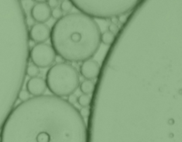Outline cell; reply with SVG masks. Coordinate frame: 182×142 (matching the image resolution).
<instances>
[{
	"label": "cell",
	"mask_w": 182,
	"mask_h": 142,
	"mask_svg": "<svg viewBox=\"0 0 182 142\" xmlns=\"http://www.w3.org/2000/svg\"><path fill=\"white\" fill-rule=\"evenodd\" d=\"M1 142H87L84 119L74 105L54 96L19 103L1 126Z\"/></svg>",
	"instance_id": "obj_1"
},
{
	"label": "cell",
	"mask_w": 182,
	"mask_h": 142,
	"mask_svg": "<svg viewBox=\"0 0 182 142\" xmlns=\"http://www.w3.org/2000/svg\"><path fill=\"white\" fill-rule=\"evenodd\" d=\"M100 28L93 19L81 12L63 15L52 27L51 46L62 60L84 62L100 47Z\"/></svg>",
	"instance_id": "obj_2"
},
{
	"label": "cell",
	"mask_w": 182,
	"mask_h": 142,
	"mask_svg": "<svg viewBox=\"0 0 182 142\" xmlns=\"http://www.w3.org/2000/svg\"><path fill=\"white\" fill-rule=\"evenodd\" d=\"M46 88L53 96L67 97L74 94L79 87L80 78L77 70L67 63L55 64L52 65L45 75Z\"/></svg>",
	"instance_id": "obj_3"
},
{
	"label": "cell",
	"mask_w": 182,
	"mask_h": 142,
	"mask_svg": "<svg viewBox=\"0 0 182 142\" xmlns=\"http://www.w3.org/2000/svg\"><path fill=\"white\" fill-rule=\"evenodd\" d=\"M79 12L86 16L98 19L119 17L130 12L138 4V1H71Z\"/></svg>",
	"instance_id": "obj_4"
},
{
	"label": "cell",
	"mask_w": 182,
	"mask_h": 142,
	"mask_svg": "<svg viewBox=\"0 0 182 142\" xmlns=\"http://www.w3.org/2000/svg\"><path fill=\"white\" fill-rule=\"evenodd\" d=\"M56 54L53 47L47 43H38L34 45L30 52V57L34 65L38 68L52 66L55 62Z\"/></svg>",
	"instance_id": "obj_5"
},
{
	"label": "cell",
	"mask_w": 182,
	"mask_h": 142,
	"mask_svg": "<svg viewBox=\"0 0 182 142\" xmlns=\"http://www.w3.org/2000/svg\"><path fill=\"white\" fill-rule=\"evenodd\" d=\"M52 10L47 6L46 1H37L30 10V17L37 23H45L51 19Z\"/></svg>",
	"instance_id": "obj_6"
},
{
	"label": "cell",
	"mask_w": 182,
	"mask_h": 142,
	"mask_svg": "<svg viewBox=\"0 0 182 142\" xmlns=\"http://www.w3.org/2000/svg\"><path fill=\"white\" fill-rule=\"evenodd\" d=\"M50 34L51 29L45 23H36L30 29V37L37 44L44 43L50 38Z\"/></svg>",
	"instance_id": "obj_7"
},
{
	"label": "cell",
	"mask_w": 182,
	"mask_h": 142,
	"mask_svg": "<svg viewBox=\"0 0 182 142\" xmlns=\"http://www.w3.org/2000/svg\"><path fill=\"white\" fill-rule=\"evenodd\" d=\"M100 73V65L98 61L94 59H88L83 62L80 66L81 75L89 80L98 78Z\"/></svg>",
	"instance_id": "obj_8"
},
{
	"label": "cell",
	"mask_w": 182,
	"mask_h": 142,
	"mask_svg": "<svg viewBox=\"0 0 182 142\" xmlns=\"http://www.w3.org/2000/svg\"><path fill=\"white\" fill-rule=\"evenodd\" d=\"M27 91L30 94L33 96L34 97H38L44 96V94L46 90V84H45L44 80L42 78H31L28 80L26 84Z\"/></svg>",
	"instance_id": "obj_9"
},
{
	"label": "cell",
	"mask_w": 182,
	"mask_h": 142,
	"mask_svg": "<svg viewBox=\"0 0 182 142\" xmlns=\"http://www.w3.org/2000/svg\"><path fill=\"white\" fill-rule=\"evenodd\" d=\"M78 87L80 88V91L83 93V94H89V96H91L94 91L95 84L93 80H85L79 84Z\"/></svg>",
	"instance_id": "obj_10"
},
{
	"label": "cell",
	"mask_w": 182,
	"mask_h": 142,
	"mask_svg": "<svg viewBox=\"0 0 182 142\" xmlns=\"http://www.w3.org/2000/svg\"><path fill=\"white\" fill-rule=\"evenodd\" d=\"M115 35H113L108 30L105 31L100 35V42H102L105 45H111L115 41Z\"/></svg>",
	"instance_id": "obj_11"
},
{
	"label": "cell",
	"mask_w": 182,
	"mask_h": 142,
	"mask_svg": "<svg viewBox=\"0 0 182 142\" xmlns=\"http://www.w3.org/2000/svg\"><path fill=\"white\" fill-rule=\"evenodd\" d=\"M26 74L30 79L31 78H37L40 74V69L37 66L34 65L33 64H29L26 68Z\"/></svg>",
	"instance_id": "obj_12"
},
{
	"label": "cell",
	"mask_w": 182,
	"mask_h": 142,
	"mask_svg": "<svg viewBox=\"0 0 182 142\" xmlns=\"http://www.w3.org/2000/svg\"><path fill=\"white\" fill-rule=\"evenodd\" d=\"M91 103H92V96L89 94H82L77 98V103L83 107H89Z\"/></svg>",
	"instance_id": "obj_13"
},
{
	"label": "cell",
	"mask_w": 182,
	"mask_h": 142,
	"mask_svg": "<svg viewBox=\"0 0 182 142\" xmlns=\"http://www.w3.org/2000/svg\"><path fill=\"white\" fill-rule=\"evenodd\" d=\"M61 3L60 4V9L62 12H70V11L73 8V5L71 1H67V0H64V1H60Z\"/></svg>",
	"instance_id": "obj_14"
},
{
	"label": "cell",
	"mask_w": 182,
	"mask_h": 142,
	"mask_svg": "<svg viewBox=\"0 0 182 142\" xmlns=\"http://www.w3.org/2000/svg\"><path fill=\"white\" fill-rule=\"evenodd\" d=\"M30 94H29V92H28L27 90L22 89V90H20V91L19 92V94H18V98H19L20 101H21V103H22V102H25V101L29 100V99L30 98Z\"/></svg>",
	"instance_id": "obj_15"
},
{
	"label": "cell",
	"mask_w": 182,
	"mask_h": 142,
	"mask_svg": "<svg viewBox=\"0 0 182 142\" xmlns=\"http://www.w3.org/2000/svg\"><path fill=\"white\" fill-rule=\"evenodd\" d=\"M51 16L55 19H60L63 17V12L60 11V8H55L53 10H52V12H51Z\"/></svg>",
	"instance_id": "obj_16"
},
{
	"label": "cell",
	"mask_w": 182,
	"mask_h": 142,
	"mask_svg": "<svg viewBox=\"0 0 182 142\" xmlns=\"http://www.w3.org/2000/svg\"><path fill=\"white\" fill-rule=\"evenodd\" d=\"M78 112L81 115V116L83 118H84V117H88L89 116L91 110H90V108L89 107H83V108L80 109V110H78Z\"/></svg>",
	"instance_id": "obj_17"
},
{
	"label": "cell",
	"mask_w": 182,
	"mask_h": 142,
	"mask_svg": "<svg viewBox=\"0 0 182 142\" xmlns=\"http://www.w3.org/2000/svg\"><path fill=\"white\" fill-rule=\"evenodd\" d=\"M47 3V6L50 7V9H55V8H58L59 5H60V1H58V0H48L46 1Z\"/></svg>",
	"instance_id": "obj_18"
},
{
	"label": "cell",
	"mask_w": 182,
	"mask_h": 142,
	"mask_svg": "<svg viewBox=\"0 0 182 142\" xmlns=\"http://www.w3.org/2000/svg\"><path fill=\"white\" fill-rule=\"evenodd\" d=\"M118 30H119V28H118L117 25L115 24V23H111V24L108 26V31L111 32L113 35H116L117 34Z\"/></svg>",
	"instance_id": "obj_19"
},
{
	"label": "cell",
	"mask_w": 182,
	"mask_h": 142,
	"mask_svg": "<svg viewBox=\"0 0 182 142\" xmlns=\"http://www.w3.org/2000/svg\"><path fill=\"white\" fill-rule=\"evenodd\" d=\"M67 101L69 102L71 105H74L77 102V96H75L74 94H70V96H67Z\"/></svg>",
	"instance_id": "obj_20"
},
{
	"label": "cell",
	"mask_w": 182,
	"mask_h": 142,
	"mask_svg": "<svg viewBox=\"0 0 182 142\" xmlns=\"http://www.w3.org/2000/svg\"><path fill=\"white\" fill-rule=\"evenodd\" d=\"M126 20H127V16H126V14H123V15H120V16L118 17V21H119L120 23H125Z\"/></svg>",
	"instance_id": "obj_21"
},
{
	"label": "cell",
	"mask_w": 182,
	"mask_h": 142,
	"mask_svg": "<svg viewBox=\"0 0 182 142\" xmlns=\"http://www.w3.org/2000/svg\"><path fill=\"white\" fill-rule=\"evenodd\" d=\"M33 25H34V19L30 16L27 17V26H30L31 28Z\"/></svg>",
	"instance_id": "obj_22"
},
{
	"label": "cell",
	"mask_w": 182,
	"mask_h": 142,
	"mask_svg": "<svg viewBox=\"0 0 182 142\" xmlns=\"http://www.w3.org/2000/svg\"><path fill=\"white\" fill-rule=\"evenodd\" d=\"M55 63H56V64H60V63H63V60H62V58H61L60 57L56 56V57H55Z\"/></svg>",
	"instance_id": "obj_23"
},
{
	"label": "cell",
	"mask_w": 182,
	"mask_h": 142,
	"mask_svg": "<svg viewBox=\"0 0 182 142\" xmlns=\"http://www.w3.org/2000/svg\"><path fill=\"white\" fill-rule=\"evenodd\" d=\"M0 142H1V137H0Z\"/></svg>",
	"instance_id": "obj_24"
}]
</instances>
